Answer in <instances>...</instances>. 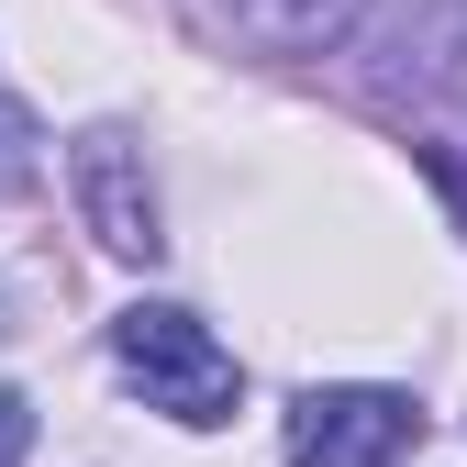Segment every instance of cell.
I'll return each instance as SVG.
<instances>
[{
    "instance_id": "1",
    "label": "cell",
    "mask_w": 467,
    "mask_h": 467,
    "mask_svg": "<svg viewBox=\"0 0 467 467\" xmlns=\"http://www.w3.org/2000/svg\"><path fill=\"white\" fill-rule=\"evenodd\" d=\"M111 357H123V379L145 389V412L190 423V434L234 423V400H245V368H234V345H223L201 312H179V301H134L123 323H111Z\"/></svg>"
},
{
    "instance_id": "2",
    "label": "cell",
    "mask_w": 467,
    "mask_h": 467,
    "mask_svg": "<svg viewBox=\"0 0 467 467\" xmlns=\"http://www.w3.org/2000/svg\"><path fill=\"white\" fill-rule=\"evenodd\" d=\"M412 445H423V400L412 389L334 379V389H301L278 412V456L289 467H400Z\"/></svg>"
},
{
    "instance_id": "3",
    "label": "cell",
    "mask_w": 467,
    "mask_h": 467,
    "mask_svg": "<svg viewBox=\"0 0 467 467\" xmlns=\"http://www.w3.org/2000/svg\"><path fill=\"white\" fill-rule=\"evenodd\" d=\"M67 190H78V223H89L100 256H123V267L167 256V212H156V179H145V145L123 123H89L67 145Z\"/></svg>"
},
{
    "instance_id": "4",
    "label": "cell",
    "mask_w": 467,
    "mask_h": 467,
    "mask_svg": "<svg viewBox=\"0 0 467 467\" xmlns=\"http://www.w3.org/2000/svg\"><path fill=\"white\" fill-rule=\"evenodd\" d=\"M357 12L368 0H234V23H245L267 56H323V45L357 34Z\"/></svg>"
},
{
    "instance_id": "5",
    "label": "cell",
    "mask_w": 467,
    "mask_h": 467,
    "mask_svg": "<svg viewBox=\"0 0 467 467\" xmlns=\"http://www.w3.org/2000/svg\"><path fill=\"white\" fill-rule=\"evenodd\" d=\"M23 179H34V123L0 111V190H23Z\"/></svg>"
},
{
    "instance_id": "6",
    "label": "cell",
    "mask_w": 467,
    "mask_h": 467,
    "mask_svg": "<svg viewBox=\"0 0 467 467\" xmlns=\"http://www.w3.org/2000/svg\"><path fill=\"white\" fill-rule=\"evenodd\" d=\"M23 456H34V400L0 389V467H23Z\"/></svg>"
}]
</instances>
